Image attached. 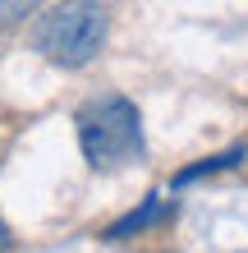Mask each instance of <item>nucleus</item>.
<instances>
[{
    "instance_id": "obj_1",
    "label": "nucleus",
    "mask_w": 248,
    "mask_h": 253,
    "mask_svg": "<svg viewBox=\"0 0 248 253\" xmlns=\"http://www.w3.org/2000/svg\"><path fill=\"white\" fill-rule=\"evenodd\" d=\"M78 143H83V157L92 161L97 170H120V166L142 161L138 106L129 97H120V92L92 97L78 111Z\"/></svg>"
},
{
    "instance_id": "obj_3",
    "label": "nucleus",
    "mask_w": 248,
    "mask_h": 253,
    "mask_svg": "<svg viewBox=\"0 0 248 253\" xmlns=\"http://www.w3.org/2000/svg\"><path fill=\"white\" fill-rule=\"evenodd\" d=\"M170 216V203L161 198V193H152L147 203H138L129 216H120L115 226H106V240H129V235H138V230H152L156 221H166Z\"/></svg>"
},
{
    "instance_id": "obj_4",
    "label": "nucleus",
    "mask_w": 248,
    "mask_h": 253,
    "mask_svg": "<svg viewBox=\"0 0 248 253\" xmlns=\"http://www.w3.org/2000/svg\"><path fill=\"white\" fill-rule=\"evenodd\" d=\"M239 161H244V147H230V152H216V157H207V161H198V166H184L179 175H175V189L193 184V180H202V175H216V170H235Z\"/></svg>"
},
{
    "instance_id": "obj_5",
    "label": "nucleus",
    "mask_w": 248,
    "mask_h": 253,
    "mask_svg": "<svg viewBox=\"0 0 248 253\" xmlns=\"http://www.w3.org/2000/svg\"><path fill=\"white\" fill-rule=\"evenodd\" d=\"M41 0H0V28H14L19 19H28Z\"/></svg>"
},
{
    "instance_id": "obj_6",
    "label": "nucleus",
    "mask_w": 248,
    "mask_h": 253,
    "mask_svg": "<svg viewBox=\"0 0 248 253\" xmlns=\"http://www.w3.org/2000/svg\"><path fill=\"white\" fill-rule=\"evenodd\" d=\"M9 249V230H5V221H0V253Z\"/></svg>"
},
{
    "instance_id": "obj_2",
    "label": "nucleus",
    "mask_w": 248,
    "mask_h": 253,
    "mask_svg": "<svg viewBox=\"0 0 248 253\" xmlns=\"http://www.w3.org/2000/svg\"><path fill=\"white\" fill-rule=\"evenodd\" d=\"M106 28H110L106 9L97 0H60L55 9H46L37 19L33 46H37V55H46L60 69H83L106 46Z\"/></svg>"
}]
</instances>
